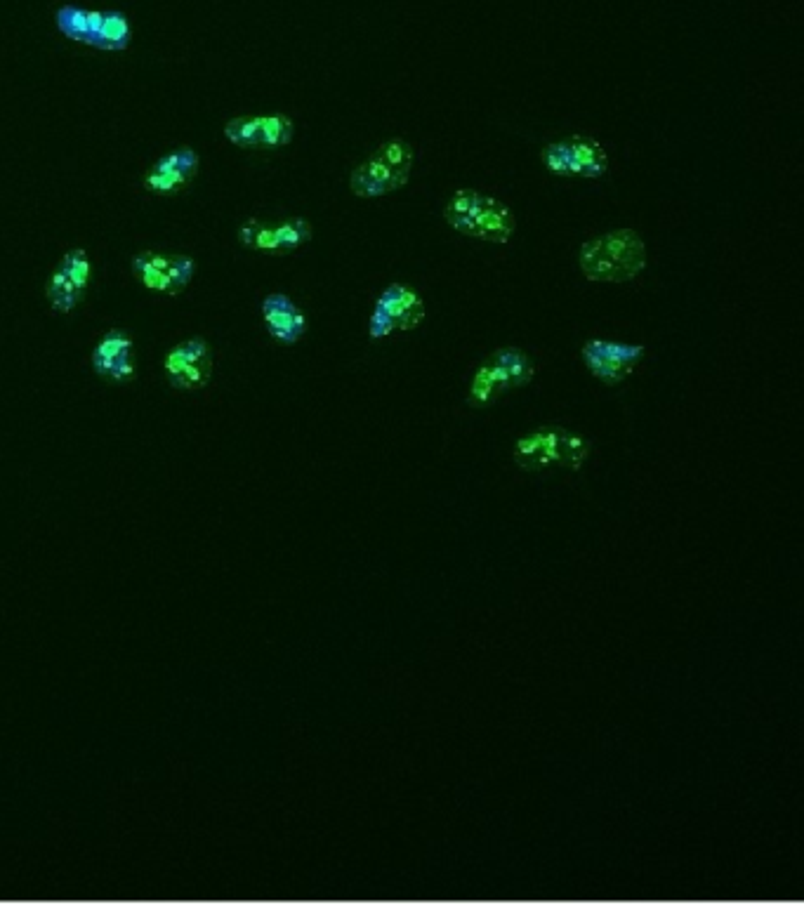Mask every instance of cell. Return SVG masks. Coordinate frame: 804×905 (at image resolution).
<instances>
[{
  "label": "cell",
  "mask_w": 804,
  "mask_h": 905,
  "mask_svg": "<svg viewBox=\"0 0 804 905\" xmlns=\"http://www.w3.org/2000/svg\"><path fill=\"white\" fill-rule=\"evenodd\" d=\"M57 267L69 276L71 283L78 288V293L83 295L85 290H88L90 279H92V262L83 248L69 250V253L59 260Z\"/></svg>",
  "instance_id": "21"
},
{
  "label": "cell",
  "mask_w": 804,
  "mask_h": 905,
  "mask_svg": "<svg viewBox=\"0 0 804 905\" xmlns=\"http://www.w3.org/2000/svg\"><path fill=\"white\" fill-rule=\"evenodd\" d=\"M163 371L168 382L180 392H196L213 378V354L203 338L182 340L166 354Z\"/></svg>",
  "instance_id": "3"
},
{
  "label": "cell",
  "mask_w": 804,
  "mask_h": 905,
  "mask_svg": "<svg viewBox=\"0 0 804 905\" xmlns=\"http://www.w3.org/2000/svg\"><path fill=\"white\" fill-rule=\"evenodd\" d=\"M460 234L503 246L514 234V215L505 203H500L491 196H481L477 210H474L465 227L460 229Z\"/></svg>",
  "instance_id": "11"
},
{
  "label": "cell",
  "mask_w": 804,
  "mask_h": 905,
  "mask_svg": "<svg viewBox=\"0 0 804 905\" xmlns=\"http://www.w3.org/2000/svg\"><path fill=\"white\" fill-rule=\"evenodd\" d=\"M199 154L194 149L182 147L177 151H170L163 158L151 165V170L144 175V189L149 194L158 196H173L177 191H182L187 184L194 180L199 173Z\"/></svg>",
  "instance_id": "8"
},
{
  "label": "cell",
  "mask_w": 804,
  "mask_h": 905,
  "mask_svg": "<svg viewBox=\"0 0 804 905\" xmlns=\"http://www.w3.org/2000/svg\"><path fill=\"white\" fill-rule=\"evenodd\" d=\"M133 274L147 290L163 295H180L194 279L196 262L187 255L142 250L133 257Z\"/></svg>",
  "instance_id": "2"
},
{
  "label": "cell",
  "mask_w": 804,
  "mask_h": 905,
  "mask_svg": "<svg viewBox=\"0 0 804 905\" xmlns=\"http://www.w3.org/2000/svg\"><path fill=\"white\" fill-rule=\"evenodd\" d=\"M491 356L505 368L507 375H510L512 389L529 385V382L533 380V375H536V368H533L531 359L522 352V349L503 347V349H498V352H493Z\"/></svg>",
  "instance_id": "19"
},
{
  "label": "cell",
  "mask_w": 804,
  "mask_h": 905,
  "mask_svg": "<svg viewBox=\"0 0 804 905\" xmlns=\"http://www.w3.org/2000/svg\"><path fill=\"white\" fill-rule=\"evenodd\" d=\"M543 163L552 175L557 177H573V158L569 142H552L543 149Z\"/></svg>",
  "instance_id": "23"
},
{
  "label": "cell",
  "mask_w": 804,
  "mask_h": 905,
  "mask_svg": "<svg viewBox=\"0 0 804 905\" xmlns=\"http://www.w3.org/2000/svg\"><path fill=\"white\" fill-rule=\"evenodd\" d=\"M581 272L595 283H625L647 267V246L635 229H616L583 243Z\"/></svg>",
  "instance_id": "1"
},
{
  "label": "cell",
  "mask_w": 804,
  "mask_h": 905,
  "mask_svg": "<svg viewBox=\"0 0 804 905\" xmlns=\"http://www.w3.org/2000/svg\"><path fill=\"white\" fill-rule=\"evenodd\" d=\"M81 297L83 295L78 293V288L71 283L69 276L59 267H55V272H52L48 279L50 307L55 309L57 314H71L78 307V302H81Z\"/></svg>",
  "instance_id": "18"
},
{
  "label": "cell",
  "mask_w": 804,
  "mask_h": 905,
  "mask_svg": "<svg viewBox=\"0 0 804 905\" xmlns=\"http://www.w3.org/2000/svg\"><path fill=\"white\" fill-rule=\"evenodd\" d=\"M507 389H512L510 375H507L505 368L493 356H489L486 361H481L477 373H474L470 389H467V404L472 408H486L498 399V394L507 392Z\"/></svg>",
  "instance_id": "13"
},
{
  "label": "cell",
  "mask_w": 804,
  "mask_h": 905,
  "mask_svg": "<svg viewBox=\"0 0 804 905\" xmlns=\"http://www.w3.org/2000/svg\"><path fill=\"white\" fill-rule=\"evenodd\" d=\"M566 434L569 429L555 425L533 429L514 444L512 458L526 472H545L555 465L566 467Z\"/></svg>",
  "instance_id": "6"
},
{
  "label": "cell",
  "mask_w": 804,
  "mask_h": 905,
  "mask_svg": "<svg viewBox=\"0 0 804 905\" xmlns=\"http://www.w3.org/2000/svg\"><path fill=\"white\" fill-rule=\"evenodd\" d=\"M130 38H133V29H130L128 17L121 10H107L102 12V24L92 48L104 52H121L128 50Z\"/></svg>",
  "instance_id": "16"
},
{
  "label": "cell",
  "mask_w": 804,
  "mask_h": 905,
  "mask_svg": "<svg viewBox=\"0 0 804 905\" xmlns=\"http://www.w3.org/2000/svg\"><path fill=\"white\" fill-rule=\"evenodd\" d=\"M408 177H411V173L394 168V165L387 163L385 158L375 151L371 158H366L364 163L352 170L349 189H352V194L359 198H380L404 187V184H408Z\"/></svg>",
  "instance_id": "9"
},
{
  "label": "cell",
  "mask_w": 804,
  "mask_h": 905,
  "mask_svg": "<svg viewBox=\"0 0 804 905\" xmlns=\"http://www.w3.org/2000/svg\"><path fill=\"white\" fill-rule=\"evenodd\" d=\"M581 356L590 373L604 385H621L628 380L644 356V345H625V342L588 340Z\"/></svg>",
  "instance_id": "4"
},
{
  "label": "cell",
  "mask_w": 804,
  "mask_h": 905,
  "mask_svg": "<svg viewBox=\"0 0 804 905\" xmlns=\"http://www.w3.org/2000/svg\"><path fill=\"white\" fill-rule=\"evenodd\" d=\"M262 319L267 333L279 345H295L307 330V316L288 295L274 293L262 300Z\"/></svg>",
  "instance_id": "10"
},
{
  "label": "cell",
  "mask_w": 804,
  "mask_h": 905,
  "mask_svg": "<svg viewBox=\"0 0 804 905\" xmlns=\"http://www.w3.org/2000/svg\"><path fill=\"white\" fill-rule=\"evenodd\" d=\"M392 333H394L392 319L385 312H380L378 307H375L373 314H371V321H368V335H371V340L390 338Z\"/></svg>",
  "instance_id": "25"
},
{
  "label": "cell",
  "mask_w": 804,
  "mask_h": 905,
  "mask_svg": "<svg viewBox=\"0 0 804 905\" xmlns=\"http://www.w3.org/2000/svg\"><path fill=\"white\" fill-rule=\"evenodd\" d=\"M375 307L390 316L394 323V330L418 328L427 314L423 297H420L411 288L399 286V283H394V286L382 290L378 302H375Z\"/></svg>",
  "instance_id": "12"
},
{
  "label": "cell",
  "mask_w": 804,
  "mask_h": 905,
  "mask_svg": "<svg viewBox=\"0 0 804 905\" xmlns=\"http://www.w3.org/2000/svg\"><path fill=\"white\" fill-rule=\"evenodd\" d=\"M55 24L69 41L90 45L92 48L102 24V12L78 8V5H64V8H59L55 12Z\"/></svg>",
  "instance_id": "14"
},
{
  "label": "cell",
  "mask_w": 804,
  "mask_h": 905,
  "mask_svg": "<svg viewBox=\"0 0 804 905\" xmlns=\"http://www.w3.org/2000/svg\"><path fill=\"white\" fill-rule=\"evenodd\" d=\"M479 201H481L479 191L458 189L456 194L448 198V203H446V208H444L446 222L451 224V227L456 229V231H460L467 224V220H470L474 210H477Z\"/></svg>",
  "instance_id": "20"
},
{
  "label": "cell",
  "mask_w": 804,
  "mask_h": 905,
  "mask_svg": "<svg viewBox=\"0 0 804 905\" xmlns=\"http://www.w3.org/2000/svg\"><path fill=\"white\" fill-rule=\"evenodd\" d=\"M566 142H569L573 158V175L595 180V177H602L606 173V168H609V156H606L604 147L597 140L576 135Z\"/></svg>",
  "instance_id": "15"
},
{
  "label": "cell",
  "mask_w": 804,
  "mask_h": 905,
  "mask_svg": "<svg viewBox=\"0 0 804 905\" xmlns=\"http://www.w3.org/2000/svg\"><path fill=\"white\" fill-rule=\"evenodd\" d=\"M378 154L385 158L387 163L394 165V168L404 170V173H411V168H413V147L406 140L385 142L378 149Z\"/></svg>",
  "instance_id": "24"
},
{
  "label": "cell",
  "mask_w": 804,
  "mask_h": 905,
  "mask_svg": "<svg viewBox=\"0 0 804 905\" xmlns=\"http://www.w3.org/2000/svg\"><path fill=\"white\" fill-rule=\"evenodd\" d=\"M90 363L92 371L107 382L123 385V382L133 380L137 373L135 342L130 338L128 330L111 328L109 333H104V338L92 349Z\"/></svg>",
  "instance_id": "7"
},
{
  "label": "cell",
  "mask_w": 804,
  "mask_h": 905,
  "mask_svg": "<svg viewBox=\"0 0 804 905\" xmlns=\"http://www.w3.org/2000/svg\"><path fill=\"white\" fill-rule=\"evenodd\" d=\"M224 137L241 149L286 147L295 137V123L283 114L236 116L224 123Z\"/></svg>",
  "instance_id": "5"
},
{
  "label": "cell",
  "mask_w": 804,
  "mask_h": 905,
  "mask_svg": "<svg viewBox=\"0 0 804 905\" xmlns=\"http://www.w3.org/2000/svg\"><path fill=\"white\" fill-rule=\"evenodd\" d=\"M239 241L250 250H260V253L269 255H283L281 241L276 236V227L262 220H248L241 224L239 229Z\"/></svg>",
  "instance_id": "17"
},
{
  "label": "cell",
  "mask_w": 804,
  "mask_h": 905,
  "mask_svg": "<svg viewBox=\"0 0 804 905\" xmlns=\"http://www.w3.org/2000/svg\"><path fill=\"white\" fill-rule=\"evenodd\" d=\"M276 227V236H279L283 253H293L300 246L312 241V224L305 217H291V220H283Z\"/></svg>",
  "instance_id": "22"
}]
</instances>
